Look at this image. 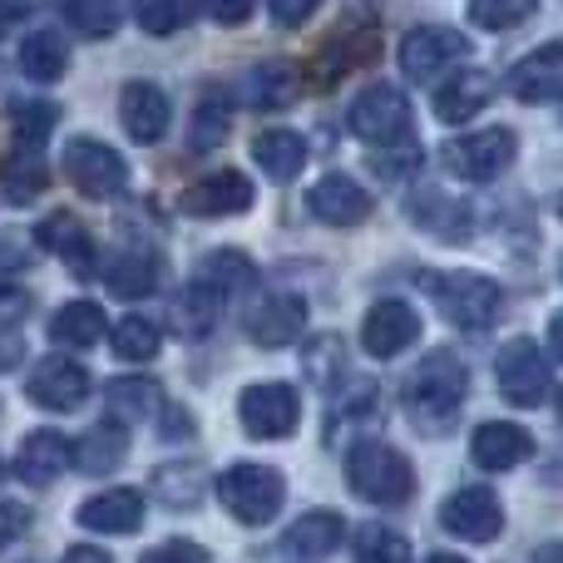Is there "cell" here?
Masks as SVG:
<instances>
[{
  "label": "cell",
  "mask_w": 563,
  "mask_h": 563,
  "mask_svg": "<svg viewBox=\"0 0 563 563\" xmlns=\"http://www.w3.org/2000/svg\"><path fill=\"white\" fill-rule=\"evenodd\" d=\"M465 390H470L465 361H460L455 351L440 346V351H430V356L420 361L416 371H410V380H406V410H410V420H416L420 430L440 435V430L450 426V416L460 410Z\"/></svg>",
  "instance_id": "obj_1"
},
{
  "label": "cell",
  "mask_w": 563,
  "mask_h": 563,
  "mask_svg": "<svg viewBox=\"0 0 563 563\" xmlns=\"http://www.w3.org/2000/svg\"><path fill=\"white\" fill-rule=\"evenodd\" d=\"M346 485L356 489L361 499H371V505H400V499H410V489H416V470H410V460L400 455L396 445H386V440H361L346 455Z\"/></svg>",
  "instance_id": "obj_2"
},
{
  "label": "cell",
  "mask_w": 563,
  "mask_h": 563,
  "mask_svg": "<svg viewBox=\"0 0 563 563\" xmlns=\"http://www.w3.org/2000/svg\"><path fill=\"white\" fill-rule=\"evenodd\" d=\"M420 287H426L430 297L440 301V311L465 331L495 327V317L505 311V291H499V282H489L479 273H420Z\"/></svg>",
  "instance_id": "obj_3"
},
{
  "label": "cell",
  "mask_w": 563,
  "mask_h": 563,
  "mask_svg": "<svg viewBox=\"0 0 563 563\" xmlns=\"http://www.w3.org/2000/svg\"><path fill=\"white\" fill-rule=\"evenodd\" d=\"M218 499L238 525H267V519H277L287 485L273 465H233L218 475Z\"/></svg>",
  "instance_id": "obj_4"
},
{
  "label": "cell",
  "mask_w": 563,
  "mask_h": 563,
  "mask_svg": "<svg viewBox=\"0 0 563 563\" xmlns=\"http://www.w3.org/2000/svg\"><path fill=\"white\" fill-rule=\"evenodd\" d=\"M495 376H499V396L519 410H534L549 400V386H554V371H549V356L534 346L529 336H515L499 346L495 356Z\"/></svg>",
  "instance_id": "obj_5"
},
{
  "label": "cell",
  "mask_w": 563,
  "mask_h": 563,
  "mask_svg": "<svg viewBox=\"0 0 563 563\" xmlns=\"http://www.w3.org/2000/svg\"><path fill=\"white\" fill-rule=\"evenodd\" d=\"M346 124L356 139L376 148H390V144H406L410 139V104L396 85H366L346 109Z\"/></svg>",
  "instance_id": "obj_6"
},
{
  "label": "cell",
  "mask_w": 563,
  "mask_h": 563,
  "mask_svg": "<svg viewBox=\"0 0 563 563\" xmlns=\"http://www.w3.org/2000/svg\"><path fill=\"white\" fill-rule=\"evenodd\" d=\"M65 178L79 188L85 198H119L129 188V164L104 144V139H89L75 134L65 144Z\"/></svg>",
  "instance_id": "obj_7"
},
{
  "label": "cell",
  "mask_w": 563,
  "mask_h": 563,
  "mask_svg": "<svg viewBox=\"0 0 563 563\" xmlns=\"http://www.w3.org/2000/svg\"><path fill=\"white\" fill-rule=\"evenodd\" d=\"M460 59H470V35L450 25H416L400 40V69L416 85H435L445 69H455Z\"/></svg>",
  "instance_id": "obj_8"
},
{
  "label": "cell",
  "mask_w": 563,
  "mask_h": 563,
  "mask_svg": "<svg viewBox=\"0 0 563 563\" xmlns=\"http://www.w3.org/2000/svg\"><path fill=\"white\" fill-rule=\"evenodd\" d=\"M238 420L253 440H287L301 420V400L287 380H257L238 396Z\"/></svg>",
  "instance_id": "obj_9"
},
{
  "label": "cell",
  "mask_w": 563,
  "mask_h": 563,
  "mask_svg": "<svg viewBox=\"0 0 563 563\" xmlns=\"http://www.w3.org/2000/svg\"><path fill=\"white\" fill-rule=\"evenodd\" d=\"M515 154H519V134L505 124H495V129H479V134L455 139V144L445 148V164L455 168L460 178H470V184H489V178H499L509 164H515Z\"/></svg>",
  "instance_id": "obj_10"
},
{
  "label": "cell",
  "mask_w": 563,
  "mask_h": 563,
  "mask_svg": "<svg viewBox=\"0 0 563 563\" xmlns=\"http://www.w3.org/2000/svg\"><path fill=\"white\" fill-rule=\"evenodd\" d=\"M420 341V311L400 297H380L376 307L361 317V346L376 361H396Z\"/></svg>",
  "instance_id": "obj_11"
},
{
  "label": "cell",
  "mask_w": 563,
  "mask_h": 563,
  "mask_svg": "<svg viewBox=\"0 0 563 563\" xmlns=\"http://www.w3.org/2000/svg\"><path fill=\"white\" fill-rule=\"evenodd\" d=\"M25 396L35 400L40 410H79L89 400V371L69 356H45L30 371Z\"/></svg>",
  "instance_id": "obj_12"
},
{
  "label": "cell",
  "mask_w": 563,
  "mask_h": 563,
  "mask_svg": "<svg viewBox=\"0 0 563 563\" xmlns=\"http://www.w3.org/2000/svg\"><path fill=\"white\" fill-rule=\"evenodd\" d=\"M440 525L455 539L489 544V539H499V529H505V509H499V499L489 495V489L470 485V489H455V495L440 505Z\"/></svg>",
  "instance_id": "obj_13"
},
{
  "label": "cell",
  "mask_w": 563,
  "mask_h": 563,
  "mask_svg": "<svg viewBox=\"0 0 563 563\" xmlns=\"http://www.w3.org/2000/svg\"><path fill=\"white\" fill-rule=\"evenodd\" d=\"M253 184H247L238 168H223V174H208L198 184H188L178 194V213L188 218H228V213H247L253 208Z\"/></svg>",
  "instance_id": "obj_14"
},
{
  "label": "cell",
  "mask_w": 563,
  "mask_h": 563,
  "mask_svg": "<svg viewBox=\"0 0 563 563\" xmlns=\"http://www.w3.org/2000/svg\"><path fill=\"white\" fill-rule=\"evenodd\" d=\"M307 213L327 228H356L371 218V194L351 174H327L307 188Z\"/></svg>",
  "instance_id": "obj_15"
},
{
  "label": "cell",
  "mask_w": 563,
  "mask_h": 563,
  "mask_svg": "<svg viewBox=\"0 0 563 563\" xmlns=\"http://www.w3.org/2000/svg\"><path fill=\"white\" fill-rule=\"evenodd\" d=\"M168 119H174V109H168V95L158 85L129 79V85L119 89V124H124V134L134 139V144H158V139L168 134Z\"/></svg>",
  "instance_id": "obj_16"
},
{
  "label": "cell",
  "mask_w": 563,
  "mask_h": 563,
  "mask_svg": "<svg viewBox=\"0 0 563 563\" xmlns=\"http://www.w3.org/2000/svg\"><path fill=\"white\" fill-rule=\"evenodd\" d=\"M307 331V301L291 297V291H277V297H263L253 311H247V336L263 351H282Z\"/></svg>",
  "instance_id": "obj_17"
},
{
  "label": "cell",
  "mask_w": 563,
  "mask_h": 563,
  "mask_svg": "<svg viewBox=\"0 0 563 563\" xmlns=\"http://www.w3.org/2000/svg\"><path fill=\"white\" fill-rule=\"evenodd\" d=\"M563 49L549 40V45H539L534 55H525L515 65V75H509V95L525 99V104H559L563 95Z\"/></svg>",
  "instance_id": "obj_18"
},
{
  "label": "cell",
  "mask_w": 563,
  "mask_h": 563,
  "mask_svg": "<svg viewBox=\"0 0 563 563\" xmlns=\"http://www.w3.org/2000/svg\"><path fill=\"white\" fill-rule=\"evenodd\" d=\"M529 455H534V440H529V430L515 426V420H489V426H479L475 435H470V460H475L479 470H515V465H525Z\"/></svg>",
  "instance_id": "obj_19"
},
{
  "label": "cell",
  "mask_w": 563,
  "mask_h": 563,
  "mask_svg": "<svg viewBox=\"0 0 563 563\" xmlns=\"http://www.w3.org/2000/svg\"><path fill=\"white\" fill-rule=\"evenodd\" d=\"M35 243L45 253H55L59 263H69V273H79V277L95 273V238H89V228L75 213H49L35 228Z\"/></svg>",
  "instance_id": "obj_20"
},
{
  "label": "cell",
  "mask_w": 563,
  "mask_h": 563,
  "mask_svg": "<svg viewBox=\"0 0 563 563\" xmlns=\"http://www.w3.org/2000/svg\"><path fill=\"white\" fill-rule=\"evenodd\" d=\"M75 519L95 534H134L144 525V495L139 489H104V495L85 499Z\"/></svg>",
  "instance_id": "obj_21"
},
{
  "label": "cell",
  "mask_w": 563,
  "mask_h": 563,
  "mask_svg": "<svg viewBox=\"0 0 563 563\" xmlns=\"http://www.w3.org/2000/svg\"><path fill=\"white\" fill-rule=\"evenodd\" d=\"M489 99H495V79L485 69H455V79L435 95V119L440 124H470Z\"/></svg>",
  "instance_id": "obj_22"
},
{
  "label": "cell",
  "mask_w": 563,
  "mask_h": 563,
  "mask_svg": "<svg viewBox=\"0 0 563 563\" xmlns=\"http://www.w3.org/2000/svg\"><path fill=\"white\" fill-rule=\"evenodd\" d=\"M253 158L273 184H291V178L307 168V139L297 129H263L253 139Z\"/></svg>",
  "instance_id": "obj_23"
},
{
  "label": "cell",
  "mask_w": 563,
  "mask_h": 563,
  "mask_svg": "<svg viewBox=\"0 0 563 563\" xmlns=\"http://www.w3.org/2000/svg\"><path fill=\"white\" fill-rule=\"evenodd\" d=\"M218 317H223V291H213L208 282H188L184 291L174 297V331L184 341H203L208 331L218 327Z\"/></svg>",
  "instance_id": "obj_24"
},
{
  "label": "cell",
  "mask_w": 563,
  "mask_h": 563,
  "mask_svg": "<svg viewBox=\"0 0 563 563\" xmlns=\"http://www.w3.org/2000/svg\"><path fill=\"white\" fill-rule=\"evenodd\" d=\"M15 465L25 485H49V479H59L69 470V440L59 430H35V435H25Z\"/></svg>",
  "instance_id": "obj_25"
},
{
  "label": "cell",
  "mask_w": 563,
  "mask_h": 563,
  "mask_svg": "<svg viewBox=\"0 0 563 563\" xmlns=\"http://www.w3.org/2000/svg\"><path fill=\"white\" fill-rule=\"evenodd\" d=\"M104 331H109L104 307H99V301H85V297L65 301V307L49 317V336H55L59 346H75V351L99 346V341H104Z\"/></svg>",
  "instance_id": "obj_26"
},
{
  "label": "cell",
  "mask_w": 563,
  "mask_h": 563,
  "mask_svg": "<svg viewBox=\"0 0 563 563\" xmlns=\"http://www.w3.org/2000/svg\"><path fill=\"white\" fill-rule=\"evenodd\" d=\"M69 69V45L59 30H30L20 40V75L35 79V85H55Z\"/></svg>",
  "instance_id": "obj_27"
},
{
  "label": "cell",
  "mask_w": 563,
  "mask_h": 563,
  "mask_svg": "<svg viewBox=\"0 0 563 563\" xmlns=\"http://www.w3.org/2000/svg\"><path fill=\"white\" fill-rule=\"evenodd\" d=\"M104 287L124 301H139L158 287V257L154 253H139V247H124L104 263Z\"/></svg>",
  "instance_id": "obj_28"
},
{
  "label": "cell",
  "mask_w": 563,
  "mask_h": 563,
  "mask_svg": "<svg viewBox=\"0 0 563 563\" xmlns=\"http://www.w3.org/2000/svg\"><path fill=\"white\" fill-rule=\"evenodd\" d=\"M341 534H346L341 515H331V509H311V515H301L297 525L287 529L282 549H287V554H297V559H327L331 549L341 544Z\"/></svg>",
  "instance_id": "obj_29"
},
{
  "label": "cell",
  "mask_w": 563,
  "mask_h": 563,
  "mask_svg": "<svg viewBox=\"0 0 563 563\" xmlns=\"http://www.w3.org/2000/svg\"><path fill=\"white\" fill-rule=\"evenodd\" d=\"M124 455H129V435H124V426H95L79 445H69V460H75L85 475H109V470H119L124 465Z\"/></svg>",
  "instance_id": "obj_30"
},
{
  "label": "cell",
  "mask_w": 563,
  "mask_h": 563,
  "mask_svg": "<svg viewBox=\"0 0 563 563\" xmlns=\"http://www.w3.org/2000/svg\"><path fill=\"white\" fill-rule=\"evenodd\" d=\"M243 95L253 109H287L291 95H297V69L282 65V59H267V65H253L243 79Z\"/></svg>",
  "instance_id": "obj_31"
},
{
  "label": "cell",
  "mask_w": 563,
  "mask_h": 563,
  "mask_svg": "<svg viewBox=\"0 0 563 563\" xmlns=\"http://www.w3.org/2000/svg\"><path fill=\"white\" fill-rule=\"evenodd\" d=\"M104 406L114 416V426H134V420H148L158 410V386L139 376H119L104 386Z\"/></svg>",
  "instance_id": "obj_32"
},
{
  "label": "cell",
  "mask_w": 563,
  "mask_h": 563,
  "mask_svg": "<svg viewBox=\"0 0 563 563\" xmlns=\"http://www.w3.org/2000/svg\"><path fill=\"white\" fill-rule=\"evenodd\" d=\"M0 184H5L10 203H20V208L35 203V198L49 188V168H45V158H40V148H15V158L5 164Z\"/></svg>",
  "instance_id": "obj_33"
},
{
  "label": "cell",
  "mask_w": 563,
  "mask_h": 563,
  "mask_svg": "<svg viewBox=\"0 0 563 563\" xmlns=\"http://www.w3.org/2000/svg\"><path fill=\"white\" fill-rule=\"evenodd\" d=\"M253 277H257V267L247 263V253H238V247H218V253H208L203 267H198V282H208V287L223 291V297L253 287Z\"/></svg>",
  "instance_id": "obj_34"
},
{
  "label": "cell",
  "mask_w": 563,
  "mask_h": 563,
  "mask_svg": "<svg viewBox=\"0 0 563 563\" xmlns=\"http://www.w3.org/2000/svg\"><path fill=\"white\" fill-rule=\"evenodd\" d=\"M380 55V35L376 30H351V35H341L336 45L321 55V79H341L351 75L356 65H366V59Z\"/></svg>",
  "instance_id": "obj_35"
},
{
  "label": "cell",
  "mask_w": 563,
  "mask_h": 563,
  "mask_svg": "<svg viewBox=\"0 0 563 563\" xmlns=\"http://www.w3.org/2000/svg\"><path fill=\"white\" fill-rule=\"evenodd\" d=\"M59 109L49 104V99H20V104H10V124H15V139L20 148H40L49 139V129H55Z\"/></svg>",
  "instance_id": "obj_36"
},
{
  "label": "cell",
  "mask_w": 563,
  "mask_h": 563,
  "mask_svg": "<svg viewBox=\"0 0 563 563\" xmlns=\"http://www.w3.org/2000/svg\"><path fill=\"white\" fill-rule=\"evenodd\" d=\"M356 563H410V544L386 525H366L356 529Z\"/></svg>",
  "instance_id": "obj_37"
},
{
  "label": "cell",
  "mask_w": 563,
  "mask_h": 563,
  "mask_svg": "<svg viewBox=\"0 0 563 563\" xmlns=\"http://www.w3.org/2000/svg\"><path fill=\"white\" fill-rule=\"evenodd\" d=\"M109 336H114L119 361H154L158 356V327L148 317H124Z\"/></svg>",
  "instance_id": "obj_38"
},
{
  "label": "cell",
  "mask_w": 563,
  "mask_h": 563,
  "mask_svg": "<svg viewBox=\"0 0 563 563\" xmlns=\"http://www.w3.org/2000/svg\"><path fill=\"white\" fill-rule=\"evenodd\" d=\"M65 20L89 40H104L119 30V0H69Z\"/></svg>",
  "instance_id": "obj_39"
},
{
  "label": "cell",
  "mask_w": 563,
  "mask_h": 563,
  "mask_svg": "<svg viewBox=\"0 0 563 563\" xmlns=\"http://www.w3.org/2000/svg\"><path fill=\"white\" fill-rule=\"evenodd\" d=\"M188 15H194L188 0H134V20L144 35H174L188 25Z\"/></svg>",
  "instance_id": "obj_40"
},
{
  "label": "cell",
  "mask_w": 563,
  "mask_h": 563,
  "mask_svg": "<svg viewBox=\"0 0 563 563\" xmlns=\"http://www.w3.org/2000/svg\"><path fill=\"white\" fill-rule=\"evenodd\" d=\"M534 15V0H470V20L479 30H515Z\"/></svg>",
  "instance_id": "obj_41"
},
{
  "label": "cell",
  "mask_w": 563,
  "mask_h": 563,
  "mask_svg": "<svg viewBox=\"0 0 563 563\" xmlns=\"http://www.w3.org/2000/svg\"><path fill=\"white\" fill-rule=\"evenodd\" d=\"M228 124H233V114H228L223 99L203 95V104L194 109V129H188V139H194V148H213V144H223Z\"/></svg>",
  "instance_id": "obj_42"
},
{
  "label": "cell",
  "mask_w": 563,
  "mask_h": 563,
  "mask_svg": "<svg viewBox=\"0 0 563 563\" xmlns=\"http://www.w3.org/2000/svg\"><path fill=\"white\" fill-rule=\"evenodd\" d=\"M336 371H346V346H341V336H317L307 351V376L317 380V386H331Z\"/></svg>",
  "instance_id": "obj_43"
},
{
  "label": "cell",
  "mask_w": 563,
  "mask_h": 563,
  "mask_svg": "<svg viewBox=\"0 0 563 563\" xmlns=\"http://www.w3.org/2000/svg\"><path fill=\"white\" fill-rule=\"evenodd\" d=\"M154 489H158V495H168V505H198V475H194V470H184V475L158 470Z\"/></svg>",
  "instance_id": "obj_44"
},
{
  "label": "cell",
  "mask_w": 563,
  "mask_h": 563,
  "mask_svg": "<svg viewBox=\"0 0 563 563\" xmlns=\"http://www.w3.org/2000/svg\"><path fill=\"white\" fill-rule=\"evenodd\" d=\"M317 10H321V0H267L273 25H307Z\"/></svg>",
  "instance_id": "obj_45"
},
{
  "label": "cell",
  "mask_w": 563,
  "mask_h": 563,
  "mask_svg": "<svg viewBox=\"0 0 563 563\" xmlns=\"http://www.w3.org/2000/svg\"><path fill=\"white\" fill-rule=\"evenodd\" d=\"M257 0H203V10L218 20V25H243L247 15H253Z\"/></svg>",
  "instance_id": "obj_46"
},
{
  "label": "cell",
  "mask_w": 563,
  "mask_h": 563,
  "mask_svg": "<svg viewBox=\"0 0 563 563\" xmlns=\"http://www.w3.org/2000/svg\"><path fill=\"white\" fill-rule=\"evenodd\" d=\"M144 563H208V554L198 544H188V539H178V544H164V549H154V554H144Z\"/></svg>",
  "instance_id": "obj_47"
},
{
  "label": "cell",
  "mask_w": 563,
  "mask_h": 563,
  "mask_svg": "<svg viewBox=\"0 0 563 563\" xmlns=\"http://www.w3.org/2000/svg\"><path fill=\"white\" fill-rule=\"evenodd\" d=\"M164 440H188L194 435V416H188L184 406H164V430H158Z\"/></svg>",
  "instance_id": "obj_48"
},
{
  "label": "cell",
  "mask_w": 563,
  "mask_h": 563,
  "mask_svg": "<svg viewBox=\"0 0 563 563\" xmlns=\"http://www.w3.org/2000/svg\"><path fill=\"white\" fill-rule=\"evenodd\" d=\"M30 5H35V0H0V35H5L20 15H30Z\"/></svg>",
  "instance_id": "obj_49"
},
{
  "label": "cell",
  "mask_w": 563,
  "mask_h": 563,
  "mask_svg": "<svg viewBox=\"0 0 563 563\" xmlns=\"http://www.w3.org/2000/svg\"><path fill=\"white\" fill-rule=\"evenodd\" d=\"M65 563H114V559H109L104 549H95V544H75V549L65 554Z\"/></svg>",
  "instance_id": "obj_50"
},
{
  "label": "cell",
  "mask_w": 563,
  "mask_h": 563,
  "mask_svg": "<svg viewBox=\"0 0 563 563\" xmlns=\"http://www.w3.org/2000/svg\"><path fill=\"white\" fill-rule=\"evenodd\" d=\"M15 351H25V341H15L10 331H0V366H10V361H15Z\"/></svg>",
  "instance_id": "obj_51"
},
{
  "label": "cell",
  "mask_w": 563,
  "mask_h": 563,
  "mask_svg": "<svg viewBox=\"0 0 563 563\" xmlns=\"http://www.w3.org/2000/svg\"><path fill=\"white\" fill-rule=\"evenodd\" d=\"M15 534V509H5L0 505V549H5V539Z\"/></svg>",
  "instance_id": "obj_52"
},
{
  "label": "cell",
  "mask_w": 563,
  "mask_h": 563,
  "mask_svg": "<svg viewBox=\"0 0 563 563\" xmlns=\"http://www.w3.org/2000/svg\"><path fill=\"white\" fill-rule=\"evenodd\" d=\"M539 563H559V544H544V549H539Z\"/></svg>",
  "instance_id": "obj_53"
},
{
  "label": "cell",
  "mask_w": 563,
  "mask_h": 563,
  "mask_svg": "<svg viewBox=\"0 0 563 563\" xmlns=\"http://www.w3.org/2000/svg\"><path fill=\"white\" fill-rule=\"evenodd\" d=\"M426 563H465V559H455V554H435V559H426Z\"/></svg>",
  "instance_id": "obj_54"
},
{
  "label": "cell",
  "mask_w": 563,
  "mask_h": 563,
  "mask_svg": "<svg viewBox=\"0 0 563 563\" xmlns=\"http://www.w3.org/2000/svg\"><path fill=\"white\" fill-rule=\"evenodd\" d=\"M0 479H5V470H0Z\"/></svg>",
  "instance_id": "obj_55"
}]
</instances>
